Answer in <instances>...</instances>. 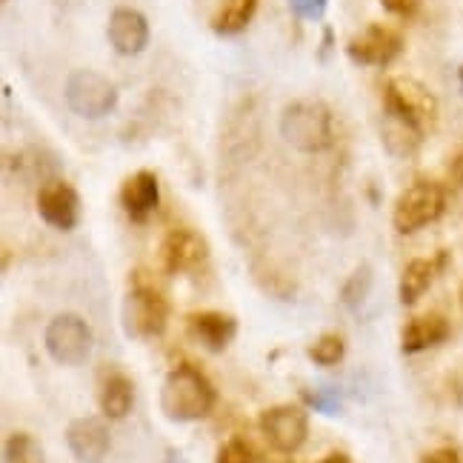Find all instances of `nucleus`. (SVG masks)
<instances>
[{
	"label": "nucleus",
	"mask_w": 463,
	"mask_h": 463,
	"mask_svg": "<svg viewBox=\"0 0 463 463\" xmlns=\"http://www.w3.org/2000/svg\"><path fill=\"white\" fill-rule=\"evenodd\" d=\"M218 403V392L198 366L177 364L160 386V412L169 420L189 423L206 418Z\"/></svg>",
	"instance_id": "f257e3e1"
},
{
	"label": "nucleus",
	"mask_w": 463,
	"mask_h": 463,
	"mask_svg": "<svg viewBox=\"0 0 463 463\" xmlns=\"http://www.w3.org/2000/svg\"><path fill=\"white\" fill-rule=\"evenodd\" d=\"M283 140L304 155H320L335 144V115L320 100H295L280 112Z\"/></svg>",
	"instance_id": "f03ea898"
},
{
	"label": "nucleus",
	"mask_w": 463,
	"mask_h": 463,
	"mask_svg": "<svg viewBox=\"0 0 463 463\" xmlns=\"http://www.w3.org/2000/svg\"><path fill=\"white\" fill-rule=\"evenodd\" d=\"M123 332L135 341H149L160 337L169 326V300L155 283L140 280V272L135 275L132 289L123 298Z\"/></svg>",
	"instance_id": "7ed1b4c3"
},
{
	"label": "nucleus",
	"mask_w": 463,
	"mask_h": 463,
	"mask_svg": "<svg viewBox=\"0 0 463 463\" xmlns=\"http://www.w3.org/2000/svg\"><path fill=\"white\" fill-rule=\"evenodd\" d=\"M383 112L386 118L406 123L409 129L430 135L438 123V100L415 78H392L383 86Z\"/></svg>",
	"instance_id": "20e7f679"
},
{
	"label": "nucleus",
	"mask_w": 463,
	"mask_h": 463,
	"mask_svg": "<svg viewBox=\"0 0 463 463\" xmlns=\"http://www.w3.org/2000/svg\"><path fill=\"white\" fill-rule=\"evenodd\" d=\"M443 212H447V189L435 181H415L401 192L395 212H392V223L401 235H415L435 223Z\"/></svg>",
	"instance_id": "39448f33"
},
{
	"label": "nucleus",
	"mask_w": 463,
	"mask_h": 463,
	"mask_svg": "<svg viewBox=\"0 0 463 463\" xmlns=\"http://www.w3.org/2000/svg\"><path fill=\"white\" fill-rule=\"evenodd\" d=\"M63 95H66L69 109L80 118H89V120L112 115L118 106L115 83L106 75L95 72V69H78V72L69 75Z\"/></svg>",
	"instance_id": "423d86ee"
},
{
	"label": "nucleus",
	"mask_w": 463,
	"mask_h": 463,
	"mask_svg": "<svg viewBox=\"0 0 463 463\" xmlns=\"http://www.w3.org/2000/svg\"><path fill=\"white\" fill-rule=\"evenodd\" d=\"M43 344L55 364L80 366L89 358V352H92V329H89V324L80 315L63 312L49 320Z\"/></svg>",
	"instance_id": "0eeeda50"
},
{
	"label": "nucleus",
	"mask_w": 463,
	"mask_h": 463,
	"mask_svg": "<svg viewBox=\"0 0 463 463\" xmlns=\"http://www.w3.org/2000/svg\"><path fill=\"white\" fill-rule=\"evenodd\" d=\"M260 432L263 438L269 440V447L283 452V455H292L307 443L309 435V418L300 406H289V403H280L260 412Z\"/></svg>",
	"instance_id": "6e6552de"
},
{
	"label": "nucleus",
	"mask_w": 463,
	"mask_h": 463,
	"mask_svg": "<svg viewBox=\"0 0 463 463\" xmlns=\"http://www.w3.org/2000/svg\"><path fill=\"white\" fill-rule=\"evenodd\" d=\"M403 52V38L398 29L383 24H369L358 38L346 43V55L361 66H386Z\"/></svg>",
	"instance_id": "1a4fd4ad"
},
{
	"label": "nucleus",
	"mask_w": 463,
	"mask_h": 463,
	"mask_svg": "<svg viewBox=\"0 0 463 463\" xmlns=\"http://www.w3.org/2000/svg\"><path fill=\"white\" fill-rule=\"evenodd\" d=\"M209 260V243L201 232L189 226L172 229L160 243V263L169 275H184L203 266Z\"/></svg>",
	"instance_id": "9d476101"
},
{
	"label": "nucleus",
	"mask_w": 463,
	"mask_h": 463,
	"mask_svg": "<svg viewBox=\"0 0 463 463\" xmlns=\"http://www.w3.org/2000/svg\"><path fill=\"white\" fill-rule=\"evenodd\" d=\"M38 212L52 229H61V232L75 229L80 221V198L75 186H69L63 181L46 184L38 192Z\"/></svg>",
	"instance_id": "9b49d317"
},
{
	"label": "nucleus",
	"mask_w": 463,
	"mask_h": 463,
	"mask_svg": "<svg viewBox=\"0 0 463 463\" xmlns=\"http://www.w3.org/2000/svg\"><path fill=\"white\" fill-rule=\"evenodd\" d=\"M66 447L80 463H100L109 452V430L100 418H78L66 426Z\"/></svg>",
	"instance_id": "f8f14e48"
},
{
	"label": "nucleus",
	"mask_w": 463,
	"mask_h": 463,
	"mask_svg": "<svg viewBox=\"0 0 463 463\" xmlns=\"http://www.w3.org/2000/svg\"><path fill=\"white\" fill-rule=\"evenodd\" d=\"M106 34H109V43L115 46L118 55L127 58L140 55L149 46V24L137 9H115Z\"/></svg>",
	"instance_id": "ddd939ff"
},
{
	"label": "nucleus",
	"mask_w": 463,
	"mask_h": 463,
	"mask_svg": "<svg viewBox=\"0 0 463 463\" xmlns=\"http://www.w3.org/2000/svg\"><path fill=\"white\" fill-rule=\"evenodd\" d=\"M186 329L189 335L209 352H223L238 335V320L232 315L215 312V309H201L186 315Z\"/></svg>",
	"instance_id": "4468645a"
},
{
	"label": "nucleus",
	"mask_w": 463,
	"mask_h": 463,
	"mask_svg": "<svg viewBox=\"0 0 463 463\" xmlns=\"http://www.w3.org/2000/svg\"><path fill=\"white\" fill-rule=\"evenodd\" d=\"M157 198H160V186L152 169H137L120 186V206L132 221H144L157 206Z\"/></svg>",
	"instance_id": "2eb2a0df"
},
{
	"label": "nucleus",
	"mask_w": 463,
	"mask_h": 463,
	"mask_svg": "<svg viewBox=\"0 0 463 463\" xmlns=\"http://www.w3.org/2000/svg\"><path fill=\"white\" fill-rule=\"evenodd\" d=\"M443 263H447V252H440L435 258H415L406 263L401 283H398V298L403 307H415L418 300L430 292V287L443 269Z\"/></svg>",
	"instance_id": "dca6fc26"
},
{
	"label": "nucleus",
	"mask_w": 463,
	"mask_h": 463,
	"mask_svg": "<svg viewBox=\"0 0 463 463\" xmlns=\"http://www.w3.org/2000/svg\"><path fill=\"white\" fill-rule=\"evenodd\" d=\"M449 337V320L440 312H426L412 317L401 332V349L406 354H418L426 352L438 344H443Z\"/></svg>",
	"instance_id": "f3484780"
},
{
	"label": "nucleus",
	"mask_w": 463,
	"mask_h": 463,
	"mask_svg": "<svg viewBox=\"0 0 463 463\" xmlns=\"http://www.w3.org/2000/svg\"><path fill=\"white\" fill-rule=\"evenodd\" d=\"M98 403H100V412L109 418V420H120L132 412V403H135V386L132 378L123 375L120 369L106 372L100 389H98Z\"/></svg>",
	"instance_id": "a211bd4d"
},
{
	"label": "nucleus",
	"mask_w": 463,
	"mask_h": 463,
	"mask_svg": "<svg viewBox=\"0 0 463 463\" xmlns=\"http://www.w3.org/2000/svg\"><path fill=\"white\" fill-rule=\"evenodd\" d=\"M258 12V0H226V4L212 17V32L218 34H238L249 26Z\"/></svg>",
	"instance_id": "6ab92c4d"
},
{
	"label": "nucleus",
	"mask_w": 463,
	"mask_h": 463,
	"mask_svg": "<svg viewBox=\"0 0 463 463\" xmlns=\"http://www.w3.org/2000/svg\"><path fill=\"white\" fill-rule=\"evenodd\" d=\"M6 463H46L43 447L29 432H12L4 449Z\"/></svg>",
	"instance_id": "aec40b11"
},
{
	"label": "nucleus",
	"mask_w": 463,
	"mask_h": 463,
	"mask_svg": "<svg viewBox=\"0 0 463 463\" xmlns=\"http://www.w3.org/2000/svg\"><path fill=\"white\" fill-rule=\"evenodd\" d=\"M383 140H386V146L395 155H412L420 146L423 135L415 132V129H409L406 123H401L395 118H386V123H383Z\"/></svg>",
	"instance_id": "412c9836"
},
{
	"label": "nucleus",
	"mask_w": 463,
	"mask_h": 463,
	"mask_svg": "<svg viewBox=\"0 0 463 463\" xmlns=\"http://www.w3.org/2000/svg\"><path fill=\"white\" fill-rule=\"evenodd\" d=\"M344 354H346V341L337 332L320 335L317 341L309 346V358L317 366H337V364L344 361Z\"/></svg>",
	"instance_id": "4be33fe9"
},
{
	"label": "nucleus",
	"mask_w": 463,
	"mask_h": 463,
	"mask_svg": "<svg viewBox=\"0 0 463 463\" xmlns=\"http://www.w3.org/2000/svg\"><path fill=\"white\" fill-rule=\"evenodd\" d=\"M369 289H372V266L361 263L358 269H354V272L346 278L344 289H341V300H344V307H349V309H358V307L364 304V300H366Z\"/></svg>",
	"instance_id": "5701e85b"
},
{
	"label": "nucleus",
	"mask_w": 463,
	"mask_h": 463,
	"mask_svg": "<svg viewBox=\"0 0 463 463\" xmlns=\"http://www.w3.org/2000/svg\"><path fill=\"white\" fill-rule=\"evenodd\" d=\"M215 463H258V449L246 438H229L218 449Z\"/></svg>",
	"instance_id": "b1692460"
},
{
	"label": "nucleus",
	"mask_w": 463,
	"mask_h": 463,
	"mask_svg": "<svg viewBox=\"0 0 463 463\" xmlns=\"http://www.w3.org/2000/svg\"><path fill=\"white\" fill-rule=\"evenodd\" d=\"M300 398L307 401V406H312L315 412H324V415H337L341 412V401L332 389H304Z\"/></svg>",
	"instance_id": "393cba45"
},
{
	"label": "nucleus",
	"mask_w": 463,
	"mask_h": 463,
	"mask_svg": "<svg viewBox=\"0 0 463 463\" xmlns=\"http://www.w3.org/2000/svg\"><path fill=\"white\" fill-rule=\"evenodd\" d=\"M329 6V0H289V9L300 21H320Z\"/></svg>",
	"instance_id": "a878e982"
},
{
	"label": "nucleus",
	"mask_w": 463,
	"mask_h": 463,
	"mask_svg": "<svg viewBox=\"0 0 463 463\" xmlns=\"http://www.w3.org/2000/svg\"><path fill=\"white\" fill-rule=\"evenodd\" d=\"M420 463H460V455L452 447H440V449H432L430 455H423Z\"/></svg>",
	"instance_id": "bb28decb"
},
{
	"label": "nucleus",
	"mask_w": 463,
	"mask_h": 463,
	"mask_svg": "<svg viewBox=\"0 0 463 463\" xmlns=\"http://www.w3.org/2000/svg\"><path fill=\"white\" fill-rule=\"evenodd\" d=\"M381 4L395 14H412L420 6V0H381Z\"/></svg>",
	"instance_id": "cd10ccee"
},
{
	"label": "nucleus",
	"mask_w": 463,
	"mask_h": 463,
	"mask_svg": "<svg viewBox=\"0 0 463 463\" xmlns=\"http://www.w3.org/2000/svg\"><path fill=\"white\" fill-rule=\"evenodd\" d=\"M449 175H452V181L463 189V152H458L452 157V164H449Z\"/></svg>",
	"instance_id": "c85d7f7f"
},
{
	"label": "nucleus",
	"mask_w": 463,
	"mask_h": 463,
	"mask_svg": "<svg viewBox=\"0 0 463 463\" xmlns=\"http://www.w3.org/2000/svg\"><path fill=\"white\" fill-rule=\"evenodd\" d=\"M315 463H352V458H349L346 452H329L326 458H320V460H315Z\"/></svg>",
	"instance_id": "c756f323"
},
{
	"label": "nucleus",
	"mask_w": 463,
	"mask_h": 463,
	"mask_svg": "<svg viewBox=\"0 0 463 463\" xmlns=\"http://www.w3.org/2000/svg\"><path fill=\"white\" fill-rule=\"evenodd\" d=\"M166 463H184V460H181V455H175V452H169V455H166Z\"/></svg>",
	"instance_id": "7c9ffc66"
},
{
	"label": "nucleus",
	"mask_w": 463,
	"mask_h": 463,
	"mask_svg": "<svg viewBox=\"0 0 463 463\" xmlns=\"http://www.w3.org/2000/svg\"><path fill=\"white\" fill-rule=\"evenodd\" d=\"M460 309H463V283H460Z\"/></svg>",
	"instance_id": "2f4dec72"
},
{
	"label": "nucleus",
	"mask_w": 463,
	"mask_h": 463,
	"mask_svg": "<svg viewBox=\"0 0 463 463\" xmlns=\"http://www.w3.org/2000/svg\"><path fill=\"white\" fill-rule=\"evenodd\" d=\"M458 75H460V86H463V66H460V72H458Z\"/></svg>",
	"instance_id": "473e14b6"
},
{
	"label": "nucleus",
	"mask_w": 463,
	"mask_h": 463,
	"mask_svg": "<svg viewBox=\"0 0 463 463\" xmlns=\"http://www.w3.org/2000/svg\"><path fill=\"white\" fill-rule=\"evenodd\" d=\"M4 4H6V0H4Z\"/></svg>",
	"instance_id": "72a5a7b5"
}]
</instances>
